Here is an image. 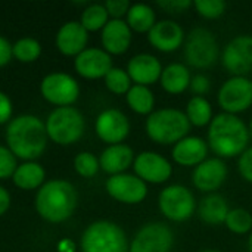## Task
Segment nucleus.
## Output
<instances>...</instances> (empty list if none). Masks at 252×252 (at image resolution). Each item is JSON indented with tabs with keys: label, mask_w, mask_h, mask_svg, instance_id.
<instances>
[{
	"label": "nucleus",
	"mask_w": 252,
	"mask_h": 252,
	"mask_svg": "<svg viewBox=\"0 0 252 252\" xmlns=\"http://www.w3.org/2000/svg\"><path fill=\"white\" fill-rule=\"evenodd\" d=\"M250 137L247 124L238 115L221 112L208 127V146L217 158L241 157L248 149Z\"/></svg>",
	"instance_id": "nucleus-1"
},
{
	"label": "nucleus",
	"mask_w": 252,
	"mask_h": 252,
	"mask_svg": "<svg viewBox=\"0 0 252 252\" xmlns=\"http://www.w3.org/2000/svg\"><path fill=\"white\" fill-rule=\"evenodd\" d=\"M44 123L34 115H19L10 121L6 130V142L10 152L22 159L38 158L47 145Z\"/></svg>",
	"instance_id": "nucleus-2"
},
{
	"label": "nucleus",
	"mask_w": 252,
	"mask_h": 252,
	"mask_svg": "<svg viewBox=\"0 0 252 252\" xmlns=\"http://www.w3.org/2000/svg\"><path fill=\"white\" fill-rule=\"evenodd\" d=\"M77 199V192L69 182L50 180L40 188L35 198V208L44 220L61 223L72 216Z\"/></svg>",
	"instance_id": "nucleus-3"
},
{
	"label": "nucleus",
	"mask_w": 252,
	"mask_h": 252,
	"mask_svg": "<svg viewBox=\"0 0 252 252\" xmlns=\"http://www.w3.org/2000/svg\"><path fill=\"white\" fill-rule=\"evenodd\" d=\"M190 123L185 112L174 108H162L146 120V133L158 145H176L188 136Z\"/></svg>",
	"instance_id": "nucleus-4"
},
{
	"label": "nucleus",
	"mask_w": 252,
	"mask_h": 252,
	"mask_svg": "<svg viewBox=\"0 0 252 252\" xmlns=\"http://www.w3.org/2000/svg\"><path fill=\"white\" fill-rule=\"evenodd\" d=\"M124 230L108 220L92 223L81 236L83 252H128Z\"/></svg>",
	"instance_id": "nucleus-5"
},
{
	"label": "nucleus",
	"mask_w": 252,
	"mask_h": 252,
	"mask_svg": "<svg viewBox=\"0 0 252 252\" xmlns=\"http://www.w3.org/2000/svg\"><path fill=\"white\" fill-rule=\"evenodd\" d=\"M46 131L49 139L59 145L75 143L84 133V118L72 106L56 108L47 118Z\"/></svg>",
	"instance_id": "nucleus-6"
},
{
	"label": "nucleus",
	"mask_w": 252,
	"mask_h": 252,
	"mask_svg": "<svg viewBox=\"0 0 252 252\" xmlns=\"http://www.w3.org/2000/svg\"><path fill=\"white\" fill-rule=\"evenodd\" d=\"M219 52L217 38L207 28L198 27L192 30L185 40V58L193 68H210L219 59Z\"/></svg>",
	"instance_id": "nucleus-7"
},
{
	"label": "nucleus",
	"mask_w": 252,
	"mask_h": 252,
	"mask_svg": "<svg viewBox=\"0 0 252 252\" xmlns=\"http://www.w3.org/2000/svg\"><path fill=\"white\" fill-rule=\"evenodd\" d=\"M159 211L170 221L189 220L196 208V201L190 189L182 185H170L164 188L158 198Z\"/></svg>",
	"instance_id": "nucleus-8"
},
{
	"label": "nucleus",
	"mask_w": 252,
	"mask_h": 252,
	"mask_svg": "<svg viewBox=\"0 0 252 252\" xmlns=\"http://www.w3.org/2000/svg\"><path fill=\"white\" fill-rule=\"evenodd\" d=\"M219 105L226 114H241L252 106V81L247 77H232L226 80L217 96Z\"/></svg>",
	"instance_id": "nucleus-9"
},
{
	"label": "nucleus",
	"mask_w": 252,
	"mask_h": 252,
	"mask_svg": "<svg viewBox=\"0 0 252 252\" xmlns=\"http://www.w3.org/2000/svg\"><path fill=\"white\" fill-rule=\"evenodd\" d=\"M174 242L173 230L164 223H148L133 238L128 252H170Z\"/></svg>",
	"instance_id": "nucleus-10"
},
{
	"label": "nucleus",
	"mask_w": 252,
	"mask_h": 252,
	"mask_svg": "<svg viewBox=\"0 0 252 252\" xmlns=\"http://www.w3.org/2000/svg\"><path fill=\"white\" fill-rule=\"evenodd\" d=\"M223 66L233 77H245L252 71V35L244 34L232 38L221 53Z\"/></svg>",
	"instance_id": "nucleus-11"
},
{
	"label": "nucleus",
	"mask_w": 252,
	"mask_h": 252,
	"mask_svg": "<svg viewBox=\"0 0 252 252\" xmlns=\"http://www.w3.org/2000/svg\"><path fill=\"white\" fill-rule=\"evenodd\" d=\"M41 94L47 102L59 105V108L69 106L78 99L80 86L71 75L63 72H53L43 78Z\"/></svg>",
	"instance_id": "nucleus-12"
},
{
	"label": "nucleus",
	"mask_w": 252,
	"mask_h": 252,
	"mask_svg": "<svg viewBox=\"0 0 252 252\" xmlns=\"http://www.w3.org/2000/svg\"><path fill=\"white\" fill-rule=\"evenodd\" d=\"M106 192L118 202L136 205L148 196L146 183L133 174H117L106 180Z\"/></svg>",
	"instance_id": "nucleus-13"
},
{
	"label": "nucleus",
	"mask_w": 252,
	"mask_h": 252,
	"mask_svg": "<svg viewBox=\"0 0 252 252\" xmlns=\"http://www.w3.org/2000/svg\"><path fill=\"white\" fill-rule=\"evenodd\" d=\"M133 167L139 179H142L145 183L152 185L165 183L173 174V165L170 164V161L152 151L139 154L134 158Z\"/></svg>",
	"instance_id": "nucleus-14"
},
{
	"label": "nucleus",
	"mask_w": 252,
	"mask_h": 252,
	"mask_svg": "<svg viewBox=\"0 0 252 252\" xmlns=\"http://www.w3.org/2000/svg\"><path fill=\"white\" fill-rule=\"evenodd\" d=\"M227 179V165L221 158H207L193 168L192 183L205 193H214Z\"/></svg>",
	"instance_id": "nucleus-15"
},
{
	"label": "nucleus",
	"mask_w": 252,
	"mask_h": 252,
	"mask_svg": "<svg viewBox=\"0 0 252 252\" xmlns=\"http://www.w3.org/2000/svg\"><path fill=\"white\" fill-rule=\"evenodd\" d=\"M96 133L109 146L118 145L130 133L128 118L118 109H105L96 120Z\"/></svg>",
	"instance_id": "nucleus-16"
},
{
	"label": "nucleus",
	"mask_w": 252,
	"mask_h": 252,
	"mask_svg": "<svg viewBox=\"0 0 252 252\" xmlns=\"http://www.w3.org/2000/svg\"><path fill=\"white\" fill-rule=\"evenodd\" d=\"M151 46L159 52L171 53L182 47L185 43V31L180 24L171 19L158 21L148 32Z\"/></svg>",
	"instance_id": "nucleus-17"
},
{
	"label": "nucleus",
	"mask_w": 252,
	"mask_h": 252,
	"mask_svg": "<svg viewBox=\"0 0 252 252\" xmlns=\"http://www.w3.org/2000/svg\"><path fill=\"white\" fill-rule=\"evenodd\" d=\"M74 65H75V71L81 77L90 80H96L102 77L105 78V75L114 68L111 55L96 47L83 50L78 56H75Z\"/></svg>",
	"instance_id": "nucleus-18"
},
{
	"label": "nucleus",
	"mask_w": 252,
	"mask_h": 252,
	"mask_svg": "<svg viewBox=\"0 0 252 252\" xmlns=\"http://www.w3.org/2000/svg\"><path fill=\"white\" fill-rule=\"evenodd\" d=\"M162 65L157 56L149 53H139L128 61L127 72L133 83L139 86L155 84L162 74Z\"/></svg>",
	"instance_id": "nucleus-19"
},
{
	"label": "nucleus",
	"mask_w": 252,
	"mask_h": 252,
	"mask_svg": "<svg viewBox=\"0 0 252 252\" xmlns=\"http://www.w3.org/2000/svg\"><path fill=\"white\" fill-rule=\"evenodd\" d=\"M173 161L182 167H198L208 157V143L198 136H186L173 146Z\"/></svg>",
	"instance_id": "nucleus-20"
},
{
	"label": "nucleus",
	"mask_w": 252,
	"mask_h": 252,
	"mask_svg": "<svg viewBox=\"0 0 252 252\" xmlns=\"http://www.w3.org/2000/svg\"><path fill=\"white\" fill-rule=\"evenodd\" d=\"M87 41L89 32L77 21L63 24L56 35V46L66 56H78L83 50H86Z\"/></svg>",
	"instance_id": "nucleus-21"
},
{
	"label": "nucleus",
	"mask_w": 252,
	"mask_h": 252,
	"mask_svg": "<svg viewBox=\"0 0 252 252\" xmlns=\"http://www.w3.org/2000/svg\"><path fill=\"white\" fill-rule=\"evenodd\" d=\"M102 44L109 55H123L131 44V30L123 19H111L102 30Z\"/></svg>",
	"instance_id": "nucleus-22"
},
{
	"label": "nucleus",
	"mask_w": 252,
	"mask_h": 252,
	"mask_svg": "<svg viewBox=\"0 0 252 252\" xmlns=\"http://www.w3.org/2000/svg\"><path fill=\"white\" fill-rule=\"evenodd\" d=\"M133 162H134L133 149L124 143L108 146L99 158L100 168L111 176L123 174L130 165H133Z\"/></svg>",
	"instance_id": "nucleus-23"
},
{
	"label": "nucleus",
	"mask_w": 252,
	"mask_h": 252,
	"mask_svg": "<svg viewBox=\"0 0 252 252\" xmlns=\"http://www.w3.org/2000/svg\"><path fill=\"white\" fill-rule=\"evenodd\" d=\"M229 204L224 196L219 193H210L201 199L198 207L199 219L208 226H219L224 224L226 217L229 214Z\"/></svg>",
	"instance_id": "nucleus-24"
},
{
	"label": "nucleus",
	"mask_w": 252,
	"mask_h": 252,
	"mask_svg": "<svg viewBox=\"0 0 252 252\" xmlns=\"http://www.w3.org/2000/svg\"><path fill=\"white\" fill-rule=\"evenodd\" d=\"M190 80H192V75H190L189 68L180 62H174V63L167 65L162 69L159 83L167 93L180 94L186 89H189Z\"/></svg>",
	"instance_id": "nucleus-25"
},
{
	"label": "nucleus",
	"mask_w": 252,
	"mask_h": 252,
	"mask_svg": "<svg viewBox=\"0 0 252 252\" xmlns=\"http://www.w3.org/2000/svg\"><path fill=\"white\" fill-rule=\"evenodd\" d=\"M44 170L40 164L37 162H25L22 165H18L16 171L13 173L12 179L13 183L24 190H32L44 182Z\"/></svg>",
	"instance_id": "nucleus-26"
},
{
	"label": "nucleus",
	"mask_w": 252,
	"mask_h": 252,
	"mask_svg": "<svg viewBox=\"0 0 252 252\" xmlns=\"http://www.w3.org/2000/svg\"><path fill=\"white\" fill-rule=\"evenodd\" d=\"M127 24L131 31L136 32H149L152 27L157 24V15L155 10L145 3H136L131 4L128 13H127Z\"/></svg>",
	"instance_id": "nucleus-27"
},
{
	"label": "nucleus",
	"mask_w": 252,
	"mask_h": 252,
	"mask_svg": "<svg viewBox=\"0 0 252 252\" xmlns=\"http://www.w3.org/2000/svg\"><path fill=\"white\" fill-rule=\"evenodd\" d=\"M127 96V103L128 106L140 115H151L155 106V97L154 93L149 87L146 86H139L134 84L128 90Z\"/></svg>",
	"instance_id": "nucleus-28"
},
{
	"label": "nucleus",
	"mask_w": 252,
	"mask_h": 252,
	"mask_svg": "<svg viewBox=\"0 0 252 252\" xmlns=\"http://www.w3.org/2000/svg\"><path fill=\"white\" fill-rule=\"evenodd\" d=\"M186 117L190 126L205 127L213 121V106L204 96H193L186 106Z\"/></svg>",
	"instance_id": "nucleus-29"
},
{
	"label": "nucleus",
	"mask_w": 252,
	"mask_h": 252,
	"mask_svg": "<svg viewBox=\"0 0 252 252\" xmlns=\"http://www.w3.org/2000/svg\"><path fill=\"white\" fill-rule=\"evenodd\" d=\"M109 15L105 9L103 4H90L87 6L83 13H81V21L80 24L89 31H97V30H103V27L109 22Z\"/></svg>",
	"instance_id": "nucleus-30"
},
{
	"label": "nucleus",
	"mask_w": 252,
	"mask_h": 252,
	"mask_svg": "<svg viewBox=\"0 0 252 252\" xmlns=\"http://www.w3.org/2000/svg\"><path fill=\"white\" fill-rule=\"evenodd\" d=\"M226 227L236 235H247L252 230V216L245 208H233L229 211L226 221Z\"/></svg>",
	"instance_id": "nucleus-31"
},
{
	"label": "nucleus",
	"mask_w": 252,
	"mask_h": 252,
	"mask_svg": "<svg viewBox=\"0 0 252 252\" xmlns=\"http://www.w3.org/2000/svg\"><path fill=\"white\" fill-rule=\"evenodd\" d=\"M12 53L21 62H32L40 56L41 46H40V43L37 40L25 37V38L18 40L12 46Z\"/></svg>",
	"instance_id": "nucleus-32"
},
{
	"label": "nucleus",
	"mask_w": 252,
	"mask_h": 252,
	"mask_svg": "<svg viewBox=\"0 0 252 252\" xmlns=\"http://www.w3.org/2000/svg\"><path fill=\"white\" fill-rule=\"evenodd\" d=\"M131 78L127 71L121 68H112L105 75V84L114 94H127L131 89Z\"/></svg>",
	"instance_id": "nucleus-33"
},
{
	"label": "nucleus",
	"mask_w": 252,
	"mask_h": 252,
	"mask_svg": "<svg viewBox=\"0 0 252 252\" xmlns=\"http://www.w3.org/2000/svg\"><path fill=\"white\" fill-rule=\"evenodd\" d=\"M74 167H75V171L83 176V177H93L99 168H100V164H99V159L90 154V152H81L75 157L74 159Z\"/></svg>",
	"instance_id": "nucleus-34"
},
{
	"label": "nucleus",
	"mask_w": 252,
	"mask_h": 252,
	"mask_svg": "<svg viewBox=\"0 0 252 252\" xmlns=\"http://www.w3.org/2000/svg\"><path fill=\"white\" fill-rule=\"evenodd\" d=\"M196 12L205 19H217L226 12V1L223 0H196L193 1Z\"/></svg>",
	"instance_id": "nucleus-35"
},
{
	"label": "nucleus",
	"mask_w": 252,
	"mask_h": 252,
	"mask_svg": "<svg viewBox=\"0 0 252 252\" xmlns=\"http://www.w3.org/2000/svg\"><path fill=\"white\" fill-rule=\"evenodd\" d=\"M16 168H18L16 157L10 152L9 148L0 146V179L3 180L13 176Z\"/></svg>",
	"instance_id": "nucleus-36"
},
{
	"label": "nucleus",
	"mask_w": 252,
	"mask_h": 252,
	"mask_svg": "<svg viewBox=\"0 0 252 252\" xmlns=\"http://www.w3.org/2000/svg\"><path fill=\"white\" fill-rule=\"evenodd\" d=\"M103 6H105L108 15L112 16V19H121L124 15L128 13V10L131 7L128 0H108Z\"/></svg>",
	"instance_id": "nucleus-37"
},
{
	"label": "nucleus",
	"mask_w": 252,
	"mask_h": 252,
	"mask_svg": "<svg viewBox=\"0 0 252 252\" xmlns=\"http://www.w3.org/2000/svg\"><path fill=\"white\" fill-rule=\"evenodd\" d=\"M238 170H239L241 176H242L247 182L252 183V148H248V149L239 157Z\"/></svg>",
	"instance_id": "nucleus-38"
},
{
	"label": "nucleus",
	"mask_w": 252,
	"mask_h": 252,
	"mask_svg": "<svg viewBox=\"0 0 252 252\" xmlns=\"http://www.w3.org/2000/svg\"><path fill=\"white\" fill-rule=\"evenodd\" d=\"M189 89H190L196 96H202V94H205V93L210 92V89H211V81H210V78H208L207 75H204V74H196V75L192 77Z\"/></svg>",
	"instance_id": "nucleus-39"
},
{
	"label": "nucleus",
	"mask_w": 252,
	"mask_h": 252,
	"mask_svg": "<svg viewBox=\"0 0 252 252\" xmlns=\"http://www.w3.org/2000/svg\"><path fill=\"white\" fill-rule=\"evenodd\" d=\"M161 9L170 13H180L189 9L193 3L190 0H161L157 3Z\"/></svg>",
	"instance_id": "nucleus-40"
},
{
	"label": "nucleus",
	"mask_w": 252,
	"mask_h": 252,
	"mask_svg": "<svg viewBox=\"0 0 252 252\" xmlns=\"http://www.w3.org/2000/svg\"><path fill=\"white\" fill-rule=\"evenodd\" d=\"M10 115H12V102L3 92H0V124L7 123Z\"/></svg>",
	"instance_id": "nucleus-41"
},
{
	"label": "nucleus",
	"mask_w": 252,
	"mask_h": 252,
	"mask_svg": "<svg viewBox=\"0 0 252 252\" xmlns=\"http://www.w3.org/2000/svg\"><path fill=\"white\" fill-rule=\"evenodd\" d=\"M12 56H13V53H12V46H10V43H9L4 37L0 35V66L6 65V63L10 61Z\"/></svg>",
	"instance_id": "nucleus-42"
},
{
	"label": "nucleus",
	"mask_w": 252,
	"mask_h": 252,
	"mask_svg": "<svg viewBox=\"0 0 252 252\" xmlns=\"http://www.w3.org/2000/svg\"><path fill=\"white\" fill-rule=\"evenodd\" d=\"M10 207V195L9 192L0 186V216H3Z\"/></svg>",
	"instance_id": "nucleus-43"
},
{
	"label": "nucleus",
	"mask_w": 252,
	"mask_h": 252,
	"mask_svg": "<svg viewBox=\"0 0 252 252\" xmlns=\"http://www.w3.org/2000/svg\"><path fill=\"white\" fill-rule=\"evenodd\" d=\"M248 250H250V252H252V232L250 235V239H248Z\"/></svg>",
	"instance_id": "nucleus-44"
},
{
	"label": "nucleus",
	"mask_w": 252,
	"mask_h": 252,
	"mask_svg": "<svg viewBox=\"0 0 252 252\" xmlns=\"http://www.w3.org/2000/svg\"><path fill=\"white\" fill-rule=\"evenodd\" d=\"M248 130H250V136L252 137V120H251V123H250V127H248Z\"/></svg>",
	"instance_id": "nucleus-45"
},
{
	"label": "nucleus",
	"mask_w": 252,
	"mask_h": 252,
	"mask_svg": "<svg viewBox=\"0 0 252 252\" xmlns=\"http://www.w3.org/2000/svg\"><path fill=\"white\" fill-rule=\"evenodd\" d=\"M202 252H220V251H214V250H207V251H202Z\"/></svg>",
	"instance_id": "nucleus-46"
}]
</instances>
